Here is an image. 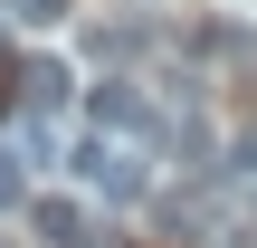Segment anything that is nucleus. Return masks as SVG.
<instances>
[{"label": "nucleus", "mask_w": 257, "mask_h": 248, "mask_svg": "<svg viewBox=\"0 0 257 248\" xmlns=\"http://www.w3.org/2000/svg\"><path fill=\"white\" fill-rule=\"evenodd\" d=\"M76 172H86V191H105V201H143V182H153V172H143L124 143H105V134L76 143Z\"/></svg>", "instance_id": "1"}, {"label": "nucleus", "mask_w": 257, "mask_h": 248, "mask_svg": "<svg viewBox=\"0 0 257 248\" xmlns=\"http://www.w3.org/2000/svg\"><path fill=\"white\" fill-rule=\"evenodd\" d=\"M95 134H153V105L134 86H95Z\"/></svg>", "instance_id": "2"}, {"label": "nucleus", "mask_w": 257, "mask_h": 248, "mask_svg": "<svg viewBox=\"0 0 257 248\" xmlns=\"http://www.w3.org/2000/svg\"><path fill=\"white\" fill-rule=\"evenodd\" d=\"M19 210H29V229L48 248H86V210H76V201H19Z\"/></svg>", "instance_id": "3"}, {"label": "nucleus", "mask_w": 257, "mask_h": 248, "mask_svg": "<svg viewBox=\"0 0 257 248\" xmlns=\"http://www.w3.org/2000/svg\"><path fill=\"white\" fill-rule=\"evenodd\" d=\"M67 86H76V76H67L57 57H29V76H19V105H29V115H57V105H67Z\"/></svg>", "instance_id": "4"}, {"label": "nucleus", "mask_w": 257, "mask_h": 248, "mask_svg": "<svg viewBox=\"0 0 257 248\" xmlns=\"http://www.w3.org/2000/svg\"><path fill=\"white\" fill-rule=\"evenodd\" d=\"M19 162H29V153H19V143H0V210H19V201H29V172H19Z\"/></svg>", "instance_id": "5"}, {"label": "nucleus", "mask_w": 257, "mask_h": 248, "mask_svg": "<svg viewBox=\"0 0 257 248\" xmlns=\"http://www.w3.org/2000/svg\"><path fill=\"white\" fill-rule=\"evenodd\" d=\"M0 10H10V19H29V29H57V19H67V0H0Z\"/></svg>", "instance_id": "6"}, {"label": "nucleus", "mask_w": 257, "mask_h": 248, "mask_svg": "<svg viewBox=\"0 0 257 248\" xmlns=\"http://www.w3.org/2000/svg\"><path fill=\"white\" fill-rule=\"evenodd\" d=\"M238 182H248V191H257V134H248V143H238Z\"/></svg>", "instance_id": "7"}]
</instances>
